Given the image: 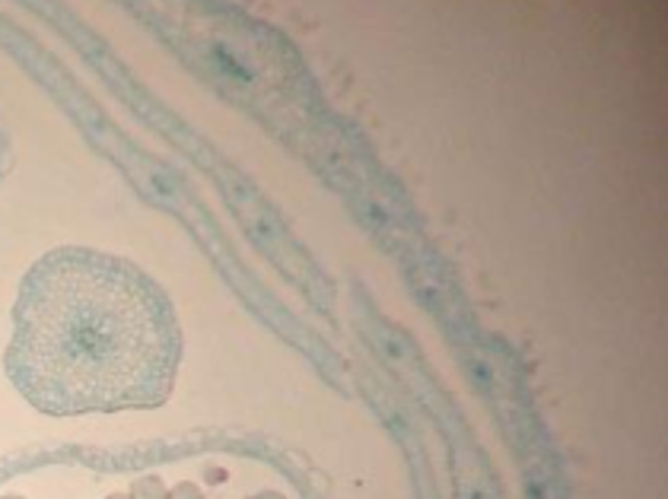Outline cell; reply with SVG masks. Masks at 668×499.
Here are the masks:
<instances>
[{
  "label": "cell",
  "mask_w": 668,
  "mask_h": 499,
  "mask_svg": "<svg viewBox=\"0 0 668 499\" xmlns=\"http://www.w3.org/2000/svg\"><path fill=\"white\" fill-rule=\"evenodd\" d=\"M182 328L163 287L124 257L54 249L20 283L7 366L48 416L150 410L169 401Z\"/></svg>",
  "instance_id": "obj_1"
}]
</instances>
